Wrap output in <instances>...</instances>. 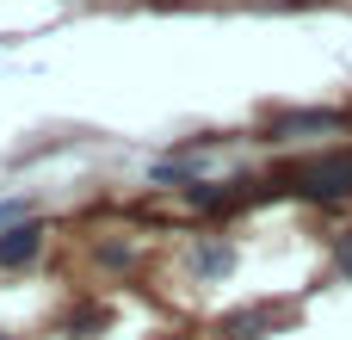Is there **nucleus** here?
Wrapping results in <instances>:
<instances>
[{"label":"nucleus","instance_id":"f257e3e1","mask_svg":"<svg viewBox=\"0 0 352 340\" xmlns=\"http://www.w3.org/2000/svg\"><path fill=\"white\" fill-rule=\"evenodd\" d=\"M291 192L309 198V204H346V198H352V155H346V149L303 155V161L291 167Z\"/></svg>","mask_w":352,"mask_h":340},{"label":"nucleus","instance_id":"f03ea898","mask_svg":"<svg viewBox=\"0 0 352 340\" xmlns=\"http://www.w3.org/2000/svg\"><path fill=\"white\" fill-rule=\"evenodd\" d=\"M37 248H43V229H37V223H12V229H0V266H6V273H12V266H31Z\"/></svg>","mask_w":352,"mask_h":340},{"label":"nucleus","instance_id":"7ed1b4c3","mask_svg":"<svg viewBox=\"0 0 352 340\" xmlns=\"http://www.w3.org/2000/svg\"><path fill=\"white\" fill-rule=\"evenodd\" d=\"M340 124H346L340 111H291V118H272L266 124V142H285L297 130H340Z\"/></svg>","mask_w":352,"mask_h":340},{"label":"nucleus","instance_id":"20e7f679","mask_svg":"<svg viewBox=\"0 0 352 340\" xmlns=\"http://www.w3.org/2000/svg\"><path fill=\"white\" fill-rule=\"evenodd\" d=\"M192 266H198V273H210V279H217V273H229V248H204V254H198V260H192Z\"/></svg>","mask_w":352,"mask_h":340},{"label":"nucleus","instance_id":"39448f33","mask_svg":"<svg viewBox=\"0 0 352 340\" xmlns=\"http://www.w3.org/2000/svg\"><path fill=\"white\" fill-rule=\"evenodd\" d=\"M334 266H340V273H346V279H352V229H346V235H340V248H334Z\"/></svg>","mask_w":352,"mask_h":340},{"label":"nucleus","instance_id":"423d86ee","mask_svg":"<svg viewBox=\"0 0 352 340\" xmlns=\"http://www.w3.org/2000/svg\"><path fill=\"white\" fill-rule=\"evenodd\" d=\"M19 217H25V204H0V229H12Z\"/></svg>","mask_w":352,"mask_h":340}]
</instances>
